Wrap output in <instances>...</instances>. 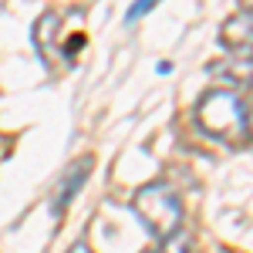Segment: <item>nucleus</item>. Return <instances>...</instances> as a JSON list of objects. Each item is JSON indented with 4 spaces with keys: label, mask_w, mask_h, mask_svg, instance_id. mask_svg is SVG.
I'll list each match as a JSON object with an SVG mask.
<instances>
[{
    "label": "nucleus",
    "mask_w": 253,
    "mask_h": 253,
    "mask_svg": "<svg viewBox=\"0 0 253 253\" xmlns=\"http://www.w3.org/2000/svg\"><path fill=\"white\" fill-rule=\"evenodd\" d=\"M132 210L142 219V226L149 230L152 240L166 243L169 236H175L182 230V199L169 182H145L142 189H135L132 196Z\"/></svg>",
    "instance_id": "nucleus-1"
},
{
    "label": "nucleus",
    "mask_w": 253,
    "mask_h": 253,
    "mask_svg": "<svg viewBox=\"0 0 253 253\" xmlns=\"http://www.w3.org/2000/svg\"><path fill=\"white\" fill-rule=\"evenodd\" d=\"M196 125L210 138H236L243 132V98L233 88H213L196 101Z\"/></svg>",
    "instance_id": "nucleus-2"
},
{
    "label": "nucleus",
    "mask_w": 253,
    "mask_h": 253,
    "mask_svg": "<svg viewBox=\"0 0 253 253\" xmlns=\"http://www.w3.org/2000/svg\"><path fill=\"white\" fill-rule=\"evenodd\" d=\"M219 44L233 58H253V10H240L219 27Z\"/></svg>",
    "instance_id": "nucleus-3"
},
{
    "label": "nucleus",
    "mask_w": 253,
    "mask_h": 253,
    "mask_svg": "<svg viewBox=\"0 0 253 253\" xmlns=\"http://www.w3.org/2000/svg\"><path fill=\"white\" fill-rule=\"evenodd\" d=\"M210 78L226 84V88H253V58H230V61H213Z\"/></svg>",
    "instance_id": "nucleus-4"
},
{
    "label": "nucleus",
    "mask_w": 253,
    "mask_h": 253,
    "mask_svg": "<svg viewBox=\"0 0 253 253\" xmlns=\"http://www.w3.org/2000/svg\"><path fill=\"white\" fill-rule=\"evenodd\" d=\"M58 24L61 17L58 14H44V17H38V24H34V47H38V54L44 61L51 58V47H54V41H58Z\"/></svg>",
    "instance_id": "nucleus-5"
},
{
    "label": "nucleus",
    "mask_w": 253,
    "mask_h": 253,
    "mask_svg": "<svg viewBox=\"0 0 253 253\" xmlns=\"http://www.w3.org/2000/svg\"><path fill=\"white\" fill-rule=\"evenodd\" d=\"M88 166H91V159H81V162H75V179H71V172L64 175V182H61V193H58V203H54V210H64L68 206V199L78 193V186L88 179Z\"/></svg>",
    "instance_id": "nucleus-6"
},
{
    "label": "nucleus",
    "mask_w": 253,
    "mask_h": 253,
    "mask_svg": "<svg viewBox=\"0 0 253 253\" xmlns=\"http://www.w3.org/2000/svg\"><path fill=\"white\" fill-rule=\"evenodd\" d=\"M162 247H166V253H193V243H189V236L182 233V230H179L175 236H169Z\"/></svg>",
    "instance_id": "nucleus-7"
},
{
    "label": "nucleus",
    "mask_w": 253,
    "mask_h": 253,
    "mask_svg": "<svg viewBox=\"0 0 253 253\" xmlns=\"http://www.w3.org/2000/svg\"><path fill=\"white\" fill-rule=\"evenodd\" d=\"M156 3H159V0H135V3H132V10H128V20L145 17V14H149V10H152Z\"/></svg>",
    "instance_id": "nucleus-8"
},
{
    "label": "nucleus",
    "mask_w": 253,
    "mask_h": 253,
    "mask_svg": "<svg viewBox=\"0 0 253 253\" xmlns=\"http://www.w3.org/2000/svg\"><path fill=\"white\" fill-rule=\"evenodd\" d=\"M243 128H247V135L253 138V101L243 108Z\"/></svg>",
    "instance_id": "nucleus-9"
},
{
    "label": "nucleus",
    "mask_w": 253,
    "mask_h": 253,
    "mask_svg": "<svg viewBox=\"0 0 253 253\" xmlns=\"http://www.w3.org/2000/svg\"><path fill=\"white\" fill-rule=\"evenodd\" d=\"M68 253H95V250H91L84 240H78V243H71V247H68Z\"/></svg>",
    "instance_id": "nucleus-10"
},
{
    "label": "nucleus",
    "mask_w": 253,
    "mask_h": 253,
    "mask_svg": "<svg viewBox=\"0 0 253 253\" xmlns=\"http://www.w3.org/2000/svg\"><path fill=\"white\" fill-rule=\"evenodd\" d=\"M243 3V10H253V0H240Z\"/></svg>",
    "instance_id": "nucleus-11"
},
{
    "label": "nucleus",
    "mask_w": 253,
    "mask_h": 253,
    "mask_svg": "<svg viewBox=\"0 0 253 253\" xmlns=\"http://www.w3.org/2000/svg\"><path fill=\"white\" fill-rule=\"evenodd\" d=\"M145 253H152V250H145Z\"/></svg>",
    "instance_id": "nucleus-12"
}]
</instances>
